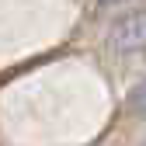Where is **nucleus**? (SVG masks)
<instances>
[{"label":"nucleus","instance_id":"obj_2","mask_svg":"<svg viewBox=\"0 0 146 146\" xmlns=\"http://www.w3.org/2000/svg\"><path fill=\"white\" fill-rule=\"evenodd\" d=\"M98 4H122V0H98Z\"/></svg>","mask_w":146,"mask_h":146},{"label":"nucleus","instance_id":"obj_1","mask_svg":"<svg viewBox=\"0 0 146 146\" xmlns=\"http://www.w3.org/2000/svg\"><path fill=\"white\" fill-rule=\"evenodd\" d=\"M146 42V25H143V11H132L129 17H118L111 25V35H108V45H111L118 56H136L143 52Z\"/></svg>","mask_w":146,"mask_h":146}]
</instances>
